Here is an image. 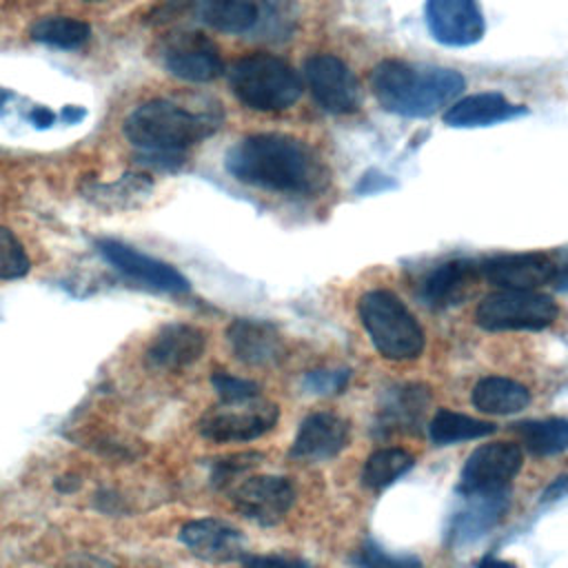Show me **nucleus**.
Here are the masks:
<instances>
[{
    "label": "nucleus",
    "mask_w": 568,
    "mask_h": 568,
    "mask_svg": "<svg viewBox=\"0 0 568 568\" xmlns=\"http://www.w3.org/2000/svg\"><path fill=\"white\" fill-rule=\"evenodd\" d=\"M206 348V335L202 328L186 322L164 324L151 344L146 346L144 359L155 371L175 373L202 357Z\"/></svg>",
    "instance_id": "obj_21"
},
{
    "label": "nucleus",
    "mask_w": 568,
    "mask_h": 568,
    "mask_svg": "<svg viewBox=\"0 0 568 568\" xmlns=\"http://www.w3.org/2000/svg\"><path fill=\"white\" fill-rule=\"evenodd\" d=\"M351 382V368H315L302 377L304 393L311 395H339Z\"/></svg>",
    "instance_id": "obj_34"
},
{
    "label": "nucleus",
    "mask_w": 568,
    "mask_h": 568,
    "mask_svg": "<svg viewBox=\"0 0 568 568\" xmlns=\"http://www.w3.org/2000/svg\"><path fill=\"white\" fill-rule=\"evenodd\" d=\"M191 11L211 29L244 36L271 20L266 0H193Z\"/></svg>",
    "instance_id": "obj_22"
},
{
    "label": "nucleus",
    "mask_w": 568,
    "mask_h": 568,
    "mask_svg": "<svg viewBox=\"0 0 568 568\" xmlns=\"http://www.w3.org/2000/svg\"><path fill=\"white\" fill-rule=\"evenodd\" d=\"M464 84L462 73L455 69L404 60H382L371 73V89L377 102L404 118L437 113L462 93Z\"/></svg>",
    "instance_id": "obj_2"
},
{
    "label": "nucleus",
    "mask_w": 568,
    "mask_h": 568,
    "mask_svg": "<svg viewBox=\"0 0 568 568\" xmlns=\"http://www.w3.org/2000/svg\"><path fill=\"white\" fill-rule=\"evenodd\" d=\"M426 27L446 47H470L484 36V13L477 0H426Z\"/></svg>",
    "instance_id": "obj_17"
},
{
    "label": "nucleus",
    "mask_w": 568,
    "mask_h": 568,
    "mask_svg": "<svg viewBox=\"0 0 568 568\" xmlns=\"http://www.w3.org/2000/svg\"><path fill=\"white\" fill-rule=\"evenodd\" d=\"M264 459L262 453L248 450V453H233L226 457H217L211 462V486L222 490V488H231L237 477H242L244 473H248L251 468H255L260 462Z\"/></svg>",
    "instance_id": "obj_30"
},
{
    "label": "nucleus",
    "mask_w": 568,
    "mask_h": 568,
    "mask_svg": "<svg viewBox=\"0 0 568 568\" xmlns=\"http://www.w3.org/2000/svg\"><path fill=\"white\" fill-rule=\"evenodd\" d=\"M559 306L541 291L499 288L475 308V322L484 331H544L555 324Z\"/></svg>",
    "instance_id": "obj_6"
},
{
    "label": "nucleus",
    "mask_w": 568,
    "mask_h": 568,
    "mask_svg": "<svg viewBox=\"0 0 568 568\" xmlns=\"http://www.w3.org/2000/svg\"><path fill=\"white\" fill-rule=\"evenodd\" d=\"M564 495H566V475L557 477V481L548 486V490L541 495V501H555V499H561Z\"/></svg>",
    "instance_id": "obj_38"
},
{
    "label": "nucleus",
    "mask_w": 568,
    "mask_h": 568,
    "mask_svg": "<svg viewBox=\"0 0 568 568\" xmlns=\"http://www.w3.org/2000/svg\"><path fill=\"white\" fill-rule=\"evenodd\" d=\"M31 268L29 255L18 242V237L0 226V280H18Z\"/></svg>",
    "instance_id": "obj_32"
},
{
    "label": "nucleus",
    "mask_w": 568,
    "mask_h": 568,
    "mask_svg": "<svg viewBox=\"0 0 568 568\" xmlns=\"http://www.w3.org/2000/svg\"><path fill=\"white\" fill-rule=\"evenodd\" d=\"M415 464V457L404 450V448H395V446H386V448H377L373 450L362 468V484L368 490H384L390 484H395L404 473H408Z\"/></svg>",
    "instance_id": "obj_27"
},
{
    "label": "nucleus",
    "mask_w": 568,
    "mask_h": 568,
    "mask_svg": "<svg viewBox=\"0 0 568 568\" xmlns=\"http://www.w3.org/2000/svg\"><path fill=\"white\" fill-rule=\"evenodd\" d=\"M351 439L348 422L333 410L306 415L291 444V457L304 464H320L337 457Z\"/></svg>",
    "instance_id": "obj_15"
},
{
    "label": "nucleus",
    "mask_w": 568,
    "mask_h": 568,
    "mask_svg": "<svg viewBox=\"0 0 568 568\" xmlns=\"http://www.w3.org/2000/svg\"><path fill=\"white\" fill-rule=\"evenodd\" d=\"M162 67L186 82H211L222 75L224 60L217 44L200 31H175L158 42Z\"/></svg>",
    "instance_id": "obj_8"
},
{
    "label": "nucleus",
    "mask_w": 568,
    "mask_h": 568,
    "mask_svg": "<svg viewBox=\"0 0 568 568\" xmlns=\"http://www.w3.org/2000/svg\"><path fill=\"white\" fill-rule=\"evenodd\" d=\"M277 419V404L260 395L244 402H220L211 406L197 419V430L204 439L215 444L253 442L273 430Z\"/></svg>",
    "instance_id": "obj_7"
},
{
    "label": "nucleus",
    "mask_w": 568,
    "mask_h": 568,
    "mask_svg": "<svg viewBox=\"0 0 568 568\" xmlns=\"http://www.w3.org/2000/svg\"><path fill=\"white\" fill-rule=\"evenodd\" d=\"M229 499L257 526H277L295 504V486L282 475H251L229 488Z\"/></svg>",
    "instance_id": "obj_9"
},
{
    "label": "nucleus",
    "mask_w": 568,
    "mask_h": 568,
    "mask_svg": "<svg viewBox=\"0 0 568 568\" xmlns=\"http://www.w3.org/2000/svg\"><path fill=\"white\" fill-rule=\"evenodd\" d=\"M524 113H526V106L508 102L501 93L486 91V93H473V95H466V98L457 100L444 113V122L448 126L468 129V126L497 124V122L524 115Z\"/></svg>",
    "instance_id": "obj_23"
},
{
    "label": "nucleus",
    "mask_w": 568,
    "mask_h": 568,
    "mask_svg": "<svg viewBox=\"0 0 568 568\" xmlns=\"http://www.w3.org/2000/svg\"><path fill=\"white\" fill-rule=\"evenodd\" d=\"M479 280H481L479 260L450 257L433 266L419 280L417 300L433 311H444L464 302Z\"/></svg>",
    "instance_id": "obj_16"
},
{
    "label": "nucleus",
    "mask_w": 568,
    "mask_h": 568,
    "mask_svg": "<svg viewBox=\"0 0 568 568\" xmlns=\"http://www.w3.org/2000/svg\"><path fill=\"white\" fill-rule=\"evenodd\" d=\"M521 446L535 457H552L568 446V422L564 417L548 419H524L513 424Z\"/></svg>",
    "instance_id": "obj_26"
},
{
    "label": "nucleus",
    "mask_w": 568,
    "mask_h": 568,
    "mask_svg": "<svg viewBox=\"0 0 568 568\" xmlns=\"http://www.w3.org/2000/svg\"><path fill=\"white\" fill-rule=\"evenodd\" d=\"M211 386L217 393L220 402H244L262 395V388L257 382L231 375L226 371H213L211 373Z\"/></svg>",
    "instance_id": "obj_33"
},
{
    "label": "nucleus",
    "mask_w": 568,
    "mask_h": 568,
    "mask_svg": "<svg viewBox=\"0 0 568 568\" xmlns=\"http://www.w3.org/2000/svg\"><path fill=\"white\" fill-rule=\"evenodd\" d=\"M357 568H424L422 559L410 552H390L375 539H364L353 557Z\"/></svg>",
    "instance_id": "obj_29"
},
{
    "label": "nucleus",
    "mask_w": 568,
    "mask_h": 568,
    "mask_svg": "<svg viewBox=\"0 0 568 568\" xmlns=\"http://www.w3.org/2000/svg\"><path fill=\"white\" fill-rule=\"evenodd\" d=\"M226 342L246 366H275L286 357L282 333L275 324L255 317H237L226 326Z\"/></svg>",
    "instance_id": "obj_20"
},
{
    "label": "nucleus",
    "mask_w": 568,
    "mask_h": 568,
    "mask_svg": "<svg viewBox=\"0 0 568 568\" xmlns=\"http://www.w3.org/2000/svg\"><path fill=\"white\" fill-rule=\"evenodd\" d=\"M215 129L217 120L211 113H195L171 100L144 102L124 120L129 142L155 164H178L191 146L206 140Z\"/></svg>",
    "instance_id": "obj_3"
},
{
    "label": "nucleus",
    "mask_w": 568,
    "mask_h": 568,
    "mask_svg": "<svg viewBox=\"0 0 568 568\" xmlns=\"http://www.w3.org/2000/svg\"><path fill=\"white\" fill-rule=\"evenodd\" d=\"M69 568H118V566L111 564V561H106V559H100V557L82 555V557H78Z\"/></svg>",
    "instance_id": "obj_37"
},
{
    "label": "nucleus",
    "mask_w": 568,
    "mask_h": 568,
    "mask_svg": "<svg viewBox=\"0 0 568 568\" xmlns=\"http://www.w3.org/2000/svg\"><path fill=\"white\" fill-rule=\"evenodd\" d=\"M224 169L242 184L291 195H317L328 184L322 155L286 133H253L226 151Z\"/></svg>",
    "instance_id": "obj_1"
},
{
    "label": "nucleus",
    "mask_w": 568,
    "mask_h": 568,
    "mask_svg": "<svg viewBox=\"0 0 568 568\" xmlns=\"http://www.w3.org/2000/svg\"><path fill=\"white\" fill-rule=\"evenodd\" d=\"M153 189V182L149 175H122L115 184H106V186H100L95 191L98 200H102L104 204H115V206H126L129 200L138 202L140 197L149 195Z\"/></svg>",
    "instance_id": "obj_31"
},
{
    "label": "nucleus",
    "mask_w": 568,
    "mask_h": 568,
    "mask_svg": "<svg viewBox=\"0 0 568 568\" xmlns=\"http://www.w3.org/2000/svg\"><path fill=\"white\" fill-rule=\"evenodd\" d=\"M229 84L235 98L253 111H282L302 95L297 71L282 58L262 51L235 60Z\"/></svg>",
    "instance_id": "obj_5"
},
{
    "label": "nucleus",
    "mask_w": 568,
    "mask_h": 568,
    "mask_svg": "<svg viewBox=\"0 0 568 568\" xmlns=\"http://www.w3.org/2000/svg\"><path fill=\"white\" fill-rule=\"evenodd\" d=\"M178 537L197 559L209 564L240 561V557L246 552L242 530L217 517L191 519L180 528Z\"/></svg>",
    "instance_id": "obj_19"
},
{
    "label": "nucleus",
    "mask_w": 568,
    "mask_h": 568,
    "mask_svg": "<svg viewBox=\"0 0 568 568\" xmlns=\"http://www.w3.org/2000/svg\"><path fill=\"white\" fill-rule=\"evenodd\" d=\"M240 564L244 568H315L313 564H308L302 557L295 555H280V552H271V555H253V552H244L240 557Z\"/></svg>",
    "instance_id": "obj_35"
},
{
    "label": "nucleus",
    "mask_w": 568,
    "mask_h": 568,
    "mask_svg": "<svg viewBox=\"0 0 568 568\" xmlns=\"http://www.w3.org/2000/svg\"><path fill=\"white\" fill-rule=\"evenodd\" d=\"M426 430H428V437H430L433 444L450 446V444H457V442L488 437L497 430V426L493 422L477 419V417H470L466 413H457V410H450V408H439L430 417Z\"/></svg>",
    "instance_id": "obj_25"
},
{
    "label": "nucleus",
    "mask_w": 568,
    "mask_h": 568,
    "mask_svg": "<svg viewBox=\"0 0 568 568\" xmlns=\"http://www.w3.org/2000/svg\"><path fill=\"white\" fill-rule=\"evenodd\" d=\"M84 2H102V0H84Z\"/></svg>",
    "instance_id": "obj_40"
},
{
    "label": "nucleus",
    "mask_w": 568,
    "mask_h": 568,
    "mask_svg": "<svg viewBox=\"0 0 568 568\" xmlns=\"http://www.w3.org/2000/svg\"><path fill=\"white\" fill-rule=\"evenodd\" d=\"M524 453L515 442H490L477 446L462 473H459V493H497L510 486L515 475L521 470Z\"/></svg>",
    "instance_id": "obj_11"
},
{
    "label": "nucleus",
    "mask_w": 568,
    "mask_h": 568,
    "mask_svg": "<svg viewBox=\"0 0 568 568\" xmlns=\"http://www.w3.org/2000/svg\"><path fill=\"white\" fill-rule=\"evenodd\" d=\"M430 406V388L419 382H399L384 390L373 433L377 437L415 435L424 428L426 410Z\"/></svg>",
    "instance_id": "obj_13"
},
{
    "label": "nucleus",
    "mask_w": 568,
    "mask_h": 568,
    "mask_svg": "<svg viewBox=\"0 0 568 568\" xmlns=\"http://www.w3.org/2000/svg\"><path fill=\"white\" fill-rule=\"evenodd\" d=\"M362 326L384 359L408 362L424 351L426 337L417 317L388 288H371L357 302Z\"/></svg>",
    "instance_id": "obj_4"
},
{
    "label": "nucleus",
    "mask_w": 568,
    "mask_h": 568,
    "mask_svg": "<svg viewBox=\"0 0 568 568\" xmlns=\"http://www.w3.org/2000/svg\"><path fill=\"white\" fill-rule=\"evenodd\" d=\"M462 508L453 513L446 541L453 548L468 546L493 530L510 508V488L497 493H475L462 497Z\"/></svg>",
    "instance_id": "obj_18"
},
{
    "label": "nucleus",
    "mask_w": 568,
    "mask_h": 568,
    "mask_svg": "<svg viewBox=\"0 0 568 568\" xmlns=\"http://www.w3.org/2000/svg\"><path fill=\"white\" fill-rule=\"evenodd\" d=\"M470 402L486 415H513L530 404V390L517 379L488 375L473 386Z\"/></svg>",
    "instance_id": "obj_24"
},
{
    "label": "nucleus",
    "mask_w": 568,
    "mask_h": 568,
    "mask_svg": "<svg viewBox=\"0 0 568 568\" xmlns=\"http://www.w3.org/2000/svg\"><path fill=\"white\" fill-rule=\"evenodd\" d=\"M193 7V0H162V4H158L151 13V22H169L178 16L189 13Z\"/></svg>",
    "instance_id": "obj_36"
},
{
    "label": "nucleus",
    "mask_w": 568,
    "mask_h": 568,
    "mask_svg": "<svg viewBox=\"0 0 568 568\" xmlns=\"http://www.w3.org/2000/svg\"><path fill=\"white\" fill-rule=\"evenodd\" d=\"M477 568H517V566L510 564V561H506V559H499V557H495V555H486V557L477 564Z\"/></svg>",
    "instance_id": "obj_39"
},
{
    "label": "nucleus",
    "mask_w": 568,
    "mask_h": 568,
    "mask_svg": "<svg viewBox=\"0 0 568 568\" xmlns=\"http://www.w3.org/2000/svg\"><path fill=\"white\" fill-rule=\"evenodd\" d=\"M95 246L115 271L138 284L164 293H186L191 288L189 280L175 266L140 253L129 244H122L118 240H98Z\"/></svg>",
    "instance_id": "obj_14"
},
{
    "label": "nucleus",
    "mask_w": 568,
    "mask_h": 568,
    "mask_svg": "<svg viewBox=\"0 0 568 568\" xmlns=\"http://www.w3.org/2000/svg\"><path fill=\"white\" fill-rule=\"evenodd\" d=\"M304 78L315 102L335 115L355 113L362 104V89L351 67L331 53L311 55L304 62Z\"/></svg>",
    "instance_id": "obj_10"
},
{
    "label": "nucleus",
    "mask_w": 568,
    "mask_h": 568,
    "mask_svg": "<svg viewBox=\"0 0 568 568\" xmlns=\"http://www.w3.org/2000/svg\"><path fill=\"white\" fill-rule=\"evenodd\" d=\"M29 36L36 42L51 44L58 49H78L89 40L91 27L71 16H47L31 24Z\"/></svg>",
    "instance_id": "obj_28"
},
{
    "label": "nucleus",
    "mask_w": 568,
    "mask_h": 568,
    "mask_svg": "<svg viewBox=\"0 0 568 568\" xmlns=\"http://www.w3.org/2000/svg\"><path fill=\"white\" fill-rule=\"evenodd\" d=\"M479 271L488 284L517 291H537L539 286L564 280V266L541 251L493 255L479 260Z\"/></svg>",
    "instance_id": "obj_12"
}]
</instances>
